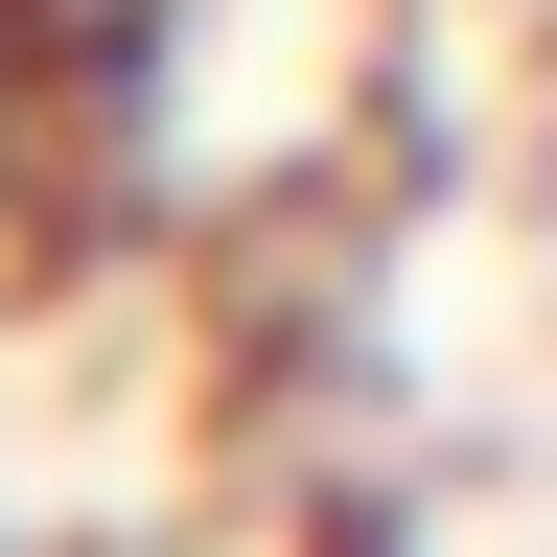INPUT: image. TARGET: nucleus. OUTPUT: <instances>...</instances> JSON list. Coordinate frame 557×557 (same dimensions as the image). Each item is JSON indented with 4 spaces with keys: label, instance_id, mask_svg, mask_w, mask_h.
Returning <instances> with one entry per match:
<instances>
[{
    "label": "nucleus",
    "instance_id": "obj_1",
    "mask_svg": "<svg viewBox=\"0 0 557 557\" xmlns=\"http://www.w3.org/2000/svg\"><path fill=\"white\" fill-rule=\"evenodd\" d=\"M47 163V70H24V0H0V186Z\"/></svg>",
    "mask_w": 557,
    "mask_h": 557
}]
</instances>
